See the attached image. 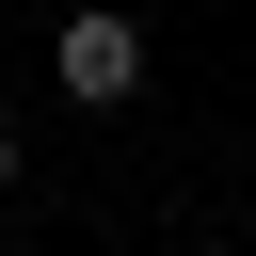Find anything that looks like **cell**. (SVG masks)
<instances>
[{"mask_svg":"<svg viewBox=\"0 0 256 256\" xmlns=\"http://www.w3.org/2000/svg\"><path fill=\"white\" fill-rule=\"evenodd\" d=\"M0 192H16V128H0Z\"/></svg>","mask_w":256,"mask_h":256,"instance_id":"obj_2","label":"cell"},{"mask_svg":"<svg viewBox=\"0 0 256 256\" xmlns=\"http://www.w3.org/2000/svg\"><path fill=\"white\" fill-rule=\"evenodd\" d=\"M48 80H64V96H96V112H112V96H128V80H144V16H112V0H96V16H64V48H48Z\"/></svg>","mask_w":256,"mask_h":256,"instance_id":"obj_1","label":"cell"}]
</instances>
